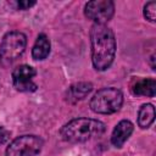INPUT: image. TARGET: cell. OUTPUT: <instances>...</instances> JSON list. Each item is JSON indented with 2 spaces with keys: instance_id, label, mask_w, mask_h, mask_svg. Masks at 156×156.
Returning <instances> with one entry per match:
<instances>
[{
  "instance_id": "cell-13",
  "label": "cell",
  "mask_w": 156,
  "mask_h": 156,
  "mask_svg": "<svg viewBox=\"0 0 156 156\" xmlns=\"http://www.w3.org/2000/svg\"><path fill=\"white\" fill-rule=\"evenodd\" d=\"M144 16L150 22H155L156 18V2L150 1L144 6Z\"/></svg>"
},
{
  "instance_id": "cell-9",
  "label": "cell",
  "mask_w": 156,
  "mask_h": 156,
  "mask_svg": "<svg viewBox=\"0 0 156 156\" xmlns=\"http://www.w3.org/2000/svg\"><path fill=\"white\" fill-rule=\"evenodd\" d=\"M91 90H93L91 83H88V82L76 83L68 88L66 93V100L68 102H77L79 100H83Z\"/></svg>"
},
{
  "instance_id": "cell-7",
  "label": "cell",
  "mask_w": 156,
  "mask_h": 156,
  "mask_svg": "<svg viewBox=\"0 0 156 156\" xmlns=\"http://www.w3.org/2000/svg\"><path fill=\"white\" fill-rule=\"evenodd\" d=\"M35 74L37 71L28 65H21L16 67L12 72L13 87L18 91H35L37 84L33 82Z\"/></svg>"
},
{
  "instance_id": "cell-6",
  "label": "cell",
  "mask_w": 156,
  "mask_h": 156,
  "mask_svg": "<svg viewBox=\"0 0 156 156\" xmlns=\"http://www.w3.org/2000/svg\"><path fill=\"white\" fill-rule=\"evenodd\" d=\"M115 13V4L111 0H93L85 4L84 15L96 24H105Z\"/></svg>"
},
{
  "instance_id": "cell-2",
  "label": "cell",
  "mask_w": 156,
  "mask_h": 156,
  "mask_svg": "<svg viewBox=\"0 0 156 156\" xmlns=\"http://www.w3.org/2000/svg\"><path fill=\"white\" fill-rule=\"evenodd\" d=\"M105 124L93 118H76L66 123L60 134L63 140L69 143H83L95 136H100L105 132Z\"/></svg>"
},
{
  "instance_id": "cell-5",
  "label": "cell",
  "mask_w": 156,
  "mask_h": 156,
  "mask_svg": "<svg viewBox=\"0 0 156 156\" xmlns=\"http://www.w3.org/2000/svg\"><path fill=\"white\" fill-rule=\"evenodd\" d=\"M44 141L38 135H21L13 139L6 149V156H37Z\"/></svg>"
},
{
  "instance_id": "cell-3",
  "label": "cell",
  "mask_w": 156,
  "mask_h": 156,
  "mask_svg": "<svg viewBox=\"0 0 156 156\" xmlns=\"http://www.w3.org/2000/svg\"><path fill=\"white\" fill-rule=\"evenodd\" d=\"M27 37L22 32H9L0 44V65L6 68L11 66L24 52Z\"/></svg>"
},
{
  "instance_id": "cell-8",
  "label": "cell",
  "mask_w": 156,
  "mask_h": 156,
  "mask_svg": "<svg viewBox=\"0 0 156 156\" xmlns=\"http://www.w3.org/2000/svg\"><path fill=\"white\" fill-rule=\"evenodd\" d=\"M133 123L130 121L123 119L113 128L112 135H111V143L115 147H122V145L128 140L130 134L133 133Z\"/></svg>"
},
{
  "instance_id": "cell-1",
  "label": "cell",
  "mask_w": 156,
  "mask_h": 156,
  "mask_svg": "<svg viewBox=\"0 0 156 156\" xmlns=\"http://www.w3.org/2000/svg\"><path fill=\"white\" fill-rule=\"evenodd\" d=\"M91 61L98 71L107 69L115 58L116 39L113 32L106 24H94L90 29Z\"/></svg>"
},
{
  "instance_id": "cell-15",
  "label": "cell",
  "mask_w": 156,
  "mask_h": 156,
  "mask_svg": "<svg viewBox=\"0 0 156 156\" xmlns=\"http://www.w3.org/2000/svg\"><path fill=\"white\" fill-rule=\"evenodd\" d=\"M10 138V132L2 127H0V144H4L9 140Z\"/></svg>"
},
{
  "instance_id": "cell-11",
  "label": "cell",
  "mask_w": 156,
  "mask_h": 156,
  "mask_svg": "<svg viewBox=\"0 0 156 156\" xmlns=\"http://www.w3.org/2000/svg\"><path fill=\"white\" fill-rule=\"evenodd\" d=\"M50 54V40L45 34H39L33 49H32V56L34 60H44Z\"/></svg>"
},
{
  "instance_id": "cell-12",
  "label": "cell",
  "mask_w": 156,
  "mask_h": 156,
  "mask_svg": "<svg viewBox=\"0 0 156 156\" xmlns=\"http://www.w3.org/2000/svg\"><path fill=\"white\" fill-rule=\"evenodd\" d=\"M155 119V107L152 104H144L139 108L138 124L140 128H147Z\"/></svg>"
},
{
  "instance_id": "cell-4",
  "label": "cell",
  "mask_w": 156,
  "mask_h": 156,
  "mask_svg": "<svg viewBox=\"0 0 156 156\" xmlns=\"http://www.w3.org/2000/svg\"><path fill=\"white\" fill-rule=\"evenodd\" d=\"M123 104V94L117 88L100 89L90 100V108L95 113L110 115L117 112Z\"/></svg>"
},
{
  "instance_id": "cell-10",
  "label": "cell",
  "mask_w": 156,
  "mask_h": 156,
  "mask_svg": "<svg viewBox=\"0 0 156 156\" xmlns=\"http://www.w3.org/2000/svg\"><path fill=\"white\" fill-rule=\"evenodd\" d=\"M130 90L134 95L151 96L152 98V96H155V93H156V82L154 78L136 79L132 84Z\"/></svg>"
},
{
  "instance_id": "cell-14",
  "label": "cell",
  "mask_w": 156,
  "mask_h": 156,
  "mask_svg": "<svg viewBox=\"0 0 156 156\" xmlns=\"http://www.w3.org/2000/svg\"><path fill=\"white\" fill-rule=\"evenodd\" d=\"M17 7L20 10H27L29 7H32L33 5H35V1H28V0H21V1H17L16 2Z\"/></svg>"
}]
</instances>
